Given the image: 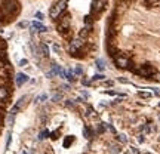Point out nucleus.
I'll return each mask as SVG.
<instances>
[{
	"mask_svg": "<svg viewBox=\"0 0 160 154\" xmlns=\"http://www.w3.org/2000/svg\"><path fill=\"white\" fill-rule=\"evenodd\" d=\"M67 2H68V0H60V2H56V3L51 7V11H49V16H51L53 21L58 20L61 15H62V12L65 11Z\"/></svg>",
	"mask_w": 160,
	"mask_h": 154,
	"instance_id": "f257e3e1",
	"label": "nucleus"
},
{
	"mask_svg": "<svg viewBox=\"0 0 160 154\" xmlns=\"http://www.w3.org/2000/svg\"><path fill=\"white\" fill-rule=\"evenodd\" d=\"M20 3L16 0H5L3 6H2V12L5 15H15L20 12Z\"/></svg>",
	"mask_w": 160,
	"mask_h": 154,
	"instance_id": "f03ea898",
	"label": "nucleus"
},
{
	"mask_svg": "<svg viewBox=\"0 0 160 154\" xmlns=\"http://www.w3.org/2000/svg\"><path fill=\"white\" fill-rule=\"evenodd\" d=\"M114 62H116L117 68H123V70L129 68V70H133V64L131 62V59L127 58L126 55H123V54L114 55Z\"/></svg>",
	"mask_w": 160,
	"mask_h": 154,
	"instance_id": "7ed1b4c3",
	"label": "nucleus"
},
{
	"mask_svg": "<svg viewBox=\"0 0 160 154\" xmlns=\"http://www.w3.org/2000/svg\"><path fill=\"white\" fill-rule=\"evenodd\" d=\"M135 74H138L141 77H151L156 74V68L153 65H150V64H145V65H141L138 68H133L132 70Z\"/></svg>",
	"mask_w": 160,
	"mask_h": 154,
	"instance_id": "20e7f679",
	"label": "nucleus"
},
{
	"mask_svg": "<svg viewBox=\"0 0 160 154\" xmlns=\"http://www.w3.org/2000/svg\"><path fill=\"white\" fill-rule=\"evenodd\" d=\"M70 24H71V21H70V14H62L60 18H58L56 28H58V31L62 34L64 31L70 30Z\"/></svg>",
	"mask_w": 160,
	"mask_h": 154,
	"instance_id": "39448f33",
	"label": "nucleus"
},
{
	"mask_svg": "<svg viewBox=\"0 0 160 154\" xmlns=\"http://www.w3.org/2000/svg\"><path fill=\"white\" fill-rule=\"evenodd\" d=\"M85 46V40L83 39H80V37H76V39H73V40L70 42V54L74 55V54H77L82 47Z\"/></svg>",
	"mask_w": 160,
	"mask_h": 154,
	"instance_id": "423d86ee",
	"label": "nucleus"
},
{
	"mask_svg": "<svg viewBox=\"0 0 160 154\" xmlns=\"http://www.w3.org/2000/svg\"><path fill=\"white\" fill-rule=\"evenodd\" d=\"M105 5H107V0H93L92 3H91V15L92 16L98 15L104 9Z\"/></svg>",
	"mask_w": 160,
	"mask_h": 154,
	"instance_id": "0eeeda50",
	"label": "nucleus"
},
{
	"mask_svg": "<svg viewBox=\"0 0 160 154\" xmlns=\"http://www.w3.org/2000/svg\"><path fill=\"white\" fill-rule=\"evenodd\" d=\"M34 31H39V33H46L47 28L43 25V24H40L39 21H34V22H31V33H34Z\"/></svg>",
	"mask_w": 160,
	"mask_h": 154,
	"instance_id": "6e6552de",
	"label": "nucleus"
},
{
	"mask_svg": "<svg viewBox=\"0 0 160 154\" xmlns=\"http://www.w3.org/2000/svg\"><path fill=\"white\" fill-rule=\"evenodd\" d=\"M25 81H28V76L24 73H18L15 76V83H16V86H22Z\"/></svg>",
	"mask_w": 160,
	"mask_h": 154,
	"instance_id": "1a4fd4ad",
	"label": "nucleus"
},
{
	"mask_svg": "<svg viewBox=\"0 0 160 154\" xmlns=\"http://www.w3.org/2000/svg\"><path fill=\"white\" fill-rule=\"evenodd\" d=\"M9 98V89L7 86H0V101H6Z\"/></svg>",
	"mask_w": 160,
	"mask_h": 154,
	"instance_id": "9d476101",
	"label": "nucleus"
},
{
	"mask_svg": "<svg viewBox=\"0 0 160 154\" xmlns=\"http://www.w3.org/2000/svg\"><path fill=\"white\" fill-rule=\"evenodd\" d=\"M37 52H40V55H42V56L47 58V56H49V47H47V45L42 43V45L39 46V51H37Z\"/></svg>",
	"mask_w": 160,
	"mask_h": 154,
	"instance_id": "9b49d317",
	"label": "nucleus"
},
{
	"mask_svg": "<svg viewBox=\"0 0 160 154\" xmlns=\"http://www.w3.org/2000/svg\"><path fill=\"white\" fill-rule=\"evenodd\" d=\"M89 33H91V28H89V27H83L82 30H80L79 37H80V39H83V40H86L87 36H89Z\"/></svg>",
	"mask_w": 160,
	"mask_h": 154,
	"instance_id": "f8f14e48",
	"label": "nucleus"
},
{
	"mask_svg": "<svg viewBox=\"0 0 160 154\" xmlns=\"http://www.w3.org/2000/svg\"><path fill=\"white\" fill-rule=\"evenodd\" d=\"M73 142H74V136H73V135H68L65 139H64V147L68 148L71 144H73Z\"/></svg>",
	"mask_w": 160,
	"mask_h": 154,
	"instance_id": "ddd939ff",
	"label": "nucleus"
},
{
	"mask_svg": "<svg viewBox=\"0 0 160 154\" xmlns=\"http://www.w3.org/2000/svg\"><path fill=\"white\" fill-rule=\"evenodd\" d=\"M65 79H67L68 81H74V80H76V74L73 73V70H67Z\"/></svg>",
	"mask_w": 160,
	"mask_h": 154,
	"instance_id": "4468645a",
	"label": "nucleus"
},
{
	"mask_svg": "<svg viewBox=\"0 0 160 154\" xmlns=\"http://www.w3.org/2000/svg\"><path fill=\"white\" fill-rule=\"evenodd\" d=\"M95 64H96V68H98V70H101V71H104V70H105V61L104 59H96Z\"/></svg>",
	"mask_w": 160,
	"mask_h": 154,
	"instance_id": "2eb2a0df",
	"label": "nucleus"
},
{
	"mask_svg": "<svg viewBox=\"0 0 160 154\" xmlns=\"http://www.w3.org/2000/svg\"><path fill=\"white\" fill-rule=\"evenodd\" d=\"M73 73L76 74V77H79V76H83V67H82V65H77V67L73 70Z\"/></svg>",
	"mask_w": 160,
	"mask_h": 154,
	"instance_id": "dca6fc26",
	"label": "nucleus"
},
{
	"mask_svg": "<svg viewBox=\"0 0 160 154\" xmlns=\"http://www.w3.org/2000/svg\"><path fill=\"white\" fill-rule=\"evenodd\" d=\"M92 22H93V16H92V15H87V16H85V25H86V27H89V25L92 27Z\"/></svg>",
	"mask_w": 160,
	"mask_h": 154,
	"instance_id": "f3484780",
	"label": "nucleus"
},
{
	"mask_svg": "<svg viewBox=\"0 0 160 154\" xmlns=\"http://www.w3.org/2000/svg\"><path fill=\"white\" fill-rule=\"evenodd\" d=\"M120 151H122V148H120L119 145H110V153H113V154H119Z\"/></svg>",
	"mask_w": 160,
	"mask_h": 154,
	"instance_id": "a211bd4d",
	"label": "nucleus"
},
{
	"mask_svg": "<svg viewBox=\"0 0 160 154\" xmlns=\"http://www.w3.org/2000/svg\"><path fill=\"white\" fill-rule=\"evenodd\" d=\"M138 96H140V98H151V96H153V95H151V92H138Z\"/></svg>",
	"mask_w": 160,
	"mask_h": 154,
	"instance_id": "6ab92c4d",
	"label": "nucleus"
},
{
	"mask_svg": "<svg viewBox=\"0 0 160 154\" xmlns=\"http://www.w3.org/2000/svg\"><path fill=\"white\" fill-rule=\"evenodd\" d=\"M61 99H62V94H61V92H56V94L52 96L53 102H58V101H61Z\"/></svg>",
	"mask_w": 160,
	"mask_h": 154,
	"instance_id": "aec40b11",
	"label": "nucleus"
},
{
	"mask_svg": "<svg viewBox=\"0 0 160 154\" xmlns=\"http://www.w3.org/2000/svg\"><path fill=\"white\" fill-rule=\"evenodd\" d=\"M46 99H47V95L46 94H42L40 96H37V98H36V102H45Z\"/></svg>",
	"mask_w": 160,
	"mask_h": 154,
	"instance_id": "412c9836",
	"label": "nucleus"
},
{
	"mask_svg": "<svg viewBox=\"0 0 160 154\" xmlns=\"http://www.w3.org/2000/svg\"><path fill=\"white\" fill-rule=\"evenodd\" d=\"M83 135H85V138L89 139V138H92V130L89 132V127H85V129H83Z\"/></svg>",
	"mask_w": 160,
	"mask_h": 154,
	"instance_id": "4be33fe9",
	"label": "nucleus"
},
{
	"mask_svg": "<svg viewBox=\"0 0 160 154\" xmlns=\"http://www.w3.org/2000/svg\"><path fill=\"white\" fill-rule=\"evenodd\" d=\"M34 16H36V20H37V21H43V20H45V15L42 14V12H36V15H34Z\"/></svg>",
	"mask_w": 160,
	"mask_h": 154,
	"instance_id": "5701e85b",
	"label": "nucleus"
},
{
	"mask_svg": "<svg viewBox=\"0 0 160 154\" xmlns=\"http://www.w3.org/2000/svg\"><path fill=\"white\" fill-rule=\"evenodd\" d=\"M47 135H49V132H47V130H43V132H40L39 139H45V138H47Z\"/></svg>",
	"mask_w": 160,
	"mask_h": 154,
	"instance_id": "b1692460",
	"label": "nucleus"
},
{
	"mask_svg": "<svg viewBox=\"0 0 160 154\" xmlns=\"http://www.w3.org/2000/svg\"><path fill=\"white\" fill-rule=\"evenodd\" d=\"M104 126H105L107 129H108V130L111 132V134H116V129H114V127L111 126V125H108V123H104Z\"/></svg>",
	"mask_w": 160,
	"mask_h": 154,
	"instance_id": "393cba45",
	"label": "nucleus"
},
{
	"mask_svg": "<svg viewBox=\"0 0 160 154\" xmlns=\"http://www.w3.org/2000/svg\"><path fill=\"white\" fill-rule=\"evenodd\" d=\"M117 139H119L120 142H127V136L126 135H119V136H117Z\"/></svg>",
	"mask_w": 160,
	"mask_h": 154,
	"instance_id": "a878e982",
	"label": "nucleus"
},
{
	"mask_svg": "<svg viewBox=\"0 0 160 154\" xmlns=\"http://www.w3.org/2000/svg\"><path fill=\"white\" fill-rule=\"evenodd\" d=\"M18 27H20V28H25V27H28V22L22 21V22H20V24H18Z\"/></svg>",
	"mask_w": 160,
	"mask_h": 154,
	"instance_id": "bb28decb",
	"label": "nucleus"
},
{
	"mask_svg": "<svg viewBox=\"0 0 160 154\" xmlns=\"http://www.w3.org/2000/svg\"><path fill=\"white\" fill-rule=\"evenodd\" d=\"M131 153L132 154H140V150L136 147H131Z\"/></svg>",
	"mask_w": 160,
	"mask_h": 154,
	"instance_id": "cd10ccee",
	"label": "nucleus"
},
{
	"mask_svg": "<svg viewBox=\"0 0 160 154\" xmlns=\"http://www.w3.org/2000/svg\"><path fill=\"white\" fill-rule=\"evenodd\" d=\"M52 49H53V51H55V52H56V54H60V52H61V47L58 46V45H53V46H52Z\"/></svg>",
	"mask_w": 160,
	"mask_h": 154,
	"instance_id": "c85d7f7f",
	"label": "nucleus"
},
{
	"mask_svg": "<svg viewBox=\"0 0 160 154\" xmlns=\"http://www.w3.org/2000/svg\"><path fill=\"white\" fill-rule=\"evenodd\" d=\"M105 94L107 95H113V96H114V95H122V94H119V92H116V90H107Z\"/></svg>",
	"mask_w": 160,
	"mask_h": 154,
	"instance_id": "c756f323",
	"label": "nucleus"
},
{
	"mask_svg": "<svg viewBox=\"0 0 160 154\" xmlns=\"http://www.w3.org/2000/svg\"><path fill=\"white\" fill-rule=\"evenodd\" d=\"M27 64H28V61H27V59H21L20 61V65H21V67H25Z\"/></svg>",
	"mask_w": 160,
	"mask_h": 154,
	"instance_id": "7c9ffc66",
	"label": "nucleus"
},
{
	"mask_svg": "<svg viewBox=\"0 0 160 154\" xmlns=\"http://www.w3.org/2000/svg\"><path fill=\"white\" fill-rule=\"evenodd\" d=\"M82 83H83L85 86H89V85H91V80H87V79H82Z\"/></svg>",
	"mask_w": 160,
	"mask_h": 154,
	"instance_id": "2f4dec72",
	"label": "nucleus"
},
{
	"mask_svg": "<svg viewBox=\"0 0 160 154\" xmlns=\"http://www.w3.org/2000/svg\"><path fill=\"white\" fill-rule=\"evenodd\" d=\"M61 89H62V90H70V89H71V86H70V85H62V86H61Z\"/></svg>",
	"mask_w": 160,
	"mask_h": 154,
	"instance_id": "473e14b6",
	"label": "nucleus"
},
{
	"mask_svg": "<svg viewBox=\"0 0 160 154\" xmlns=\"http://www.w3.org/2000/svg\"><path fill=\"white\" fill-rule=\"evenodd\" d=\"M11 145V134H7V139H6V148H9Z\"/></svg>",
	"mask_w": 160,
	"mask_h": 154,
	"instance_id": "72a5a7b5",
	"label": "nucleus"
},
{
	"mask_svg": "<svg viewBox=\"0 0 160 154\" xmlns=\"http://www.w3.org/2000/svg\"><path fill=\"white\" fill-rule=\"evenodd\" d=\"M65 105H68L70 108H73V107H74V104L71 102V101H65Z\"/></svg>",
	"mask_w": 160,
	"mask_h": 154,
	"instance_id": "f704fd0d",
	"label": "nucleus"
},
{
	"mask_svg": "<svg viewBox=\"0 0 160 154\" xmlns=\"http://www.w3.org/2000/svg\"><path fill=\"white\" fill-rule=\"evenodd\" d=\"M156 2H157V0H145V3H147V5H154Z\"/></svg>",
	"mask_w": 160,
	"mask_h": 154,
	"instance_id": "c9c22d12",
	"label": "nucleus"
},
{
	"mask_svg": "<svg viewBox=\"0 0 160 154\" xmlns=\"http://www.w3.org/2000/svg\"><path fill=\"white\" fill-rule=\"evenodd\" d=\"M119 81H120V83H129V81H127V79H125V77H120Z\"/></svg>",
	"mask_w": 160,
	"mask_h": 154,
	"instance_id": "e433bc0d",
	"label": "nucleus"
},
{
	"mask_svg": "<svg viewBox=\"0 0 160 154\" xmlns=\"http://www.w3.org/2000/svg\"><path fill=\"white\" fill-rule=\"evenodd\" d=\"M138 141H140V142H144V135H140V136H138Z\"/></svg>",
	"mask_w": 160,
	"mask_h": 154,
	"instance_id": "4c0bfd02",
	"label": "nucleus"
},
{
	"mask_svg": "<svg viewBox=\"0 0 160 154\" xmlns=\"http://www.w3.org/2000/svg\"><path fill=\"white\" fill-rule=\"evenodd\" d=\"M2 15H3V12H2V6H0V18H2Z\"/></svg>",
	"mask_w": 160,
	"mask_h": 154,
	"instance_id": "58836bf2",
	"label": "nucleus"
},
{
	"mask_svg": "<svg viewBox=\"0 0 160 154\" xmlns=\"http://www.w3.org/2000/svg\"><path fill=\"white\" fill-rule=\"evenodd\" d=\"M22 154H30V153H28V151H24V153H22Z\"/></svg>",
	"mask_w": 160,
	"mask_h": 154,
	"instance_id": "ea45409f",
	"label": "nucleus"
},
{
	"mask_svg": "<svg viewBox=\"0 0 160 154\" xmlns=\"http://www.w3.org/2000/svg\"><path fill=\"white\" fill-rule=\"evenodd\" d=\"M145 154H151V153H145Z\"/></svg>",
	"mask_w": 160,
	"mask_h": 154,
	"instance_id": "a19ab883",
	"label": "nucleus"
}]
</instances>
